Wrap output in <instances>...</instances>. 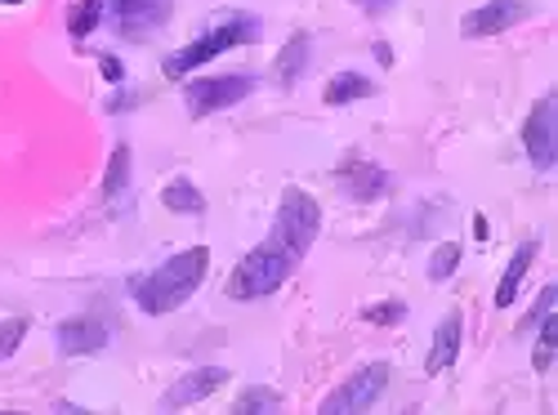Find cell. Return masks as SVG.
Returning a JSON list of instances; mask_svg holds the SVG:
<instances>
[{
  "mask_svg": "<svg viewBox=\"0 0 558 415\" xmlns=\"http://www.w3.org/2000/svg\"><path fill=\"white\" fill-rule=\"evenodd\" d=\"M206 268H210V251L206 246L179 251L161 268H153L148 277H138V282H134V304L144 308L148 317L174 313L179 304H189L197 295V286L206 282Z\"/></svg>",
  "mask_w": 558,
  "mask_h": 415,
  "instance_id": "obj_1",
  "label": "cell"
},
{
  "mask_svg": "<svg viewBox=\"0 0 558 415\" xmlns=\"http://www.w3.org/2000/svg\"><path fill=\"white\" fill-rule=\"evenodd\" d=\"M259 19L255 14H228L219 27H210L206 36H197L193 45H183V50H174V54H166V63H161V72L170 76V81H183L189 72H202L210 59H219L223 50H238V45H251V40H259Z\"/></svg>",
  "mask_w": 558,
  "mask_h": 415,
  "instance_id": "obj_2",
  "label": "cell"
},
{
  "mask_svg": "<svg viewBox=\"0 0 558 415\" xmlns=\"http://www.w3.org/2000/svg\"><path fill=\"white\" fill-rule=\"evenodd\" d=\"M300 268V259L291 255V251H282L277 242H259L238 268H232V277H228V295L232 300H264V295H272V291H282L287 286V277Z\"/></svg>",
  "mask_w": 558,
  "mask_h": 415,
  "instance_id": "obj_3",
  "label": "cell"
},
{
  "mask_svg": "<svg viewBox=\"0 0 558 415\" xmlns=\"http://www.w3.org/2000/svg\"><path fill=\"white\" fill-rule=\"evenodd\" d=\"M322 233V206L304 193V188H287L282 193V206H277V219H272V233L268 242H277L282 251H291L295 259H304L313 251Z\"/></svg>",
  "mask_w": 558,
  "mask_h": 415,
  "instance_id": "obj_4",
  "label": "cell"
},
{
  "mask_svg": "<svg viewBox=\"0 0 558 415\" xmlns=\"http://www.w3.org/2000/svg\"><path fill=\"white\" fill-rule=\"evenodd\" d=\"M385 385H389V366L385 362H371V366H362V371H353L336 393H327L322 398V415H357V411H371L380 402V393H385Z\"/></svg>",
  "mask_w": 558,
  "mask_h": 415,
  "instance_id": "obj_5",
  "label": "cell"
},
{
  "mask_svg": "<svg viewBox=\"0 0 558 415\" xmlns=\"http://www.w3.org/2000/svg\"><path fill=\"white\" fill-rule=\"evenodd\" d=\"M255 76H202V81H189L183 89V103H189L193 117H210V112H223V108H238L242 99L255 95Z\"/></svg>",
  "mask_w": 558,
  "mask_h": 415,
  "instance_id": "obj_6",
  "label": "cell"
},
{
  "mask_svg": "<svg viewBox=\"0 0 558 415\" xmlns=\"http://www.w3.org/2000/svg\"><path fill=\"white\" fill-rule=\"evenodd\" d=\"M523 148H527L536 170H554L558 166V99L554 95H545L532 108V117L523 121Z\"/></svg>",
  "mask_w": 558,
  "mask_h": 415,
  "instance_id": "obj_7",
  "label": "cell"
},
{
  "mask_svg": "<svg viewBox=\"0 0 558 415\" xmlns=\"http://www.w3.org/2000/svg\"><path fill=\"white\" fill-rule=\"evenodd\" d=\"M532 14L527 0H487V5L470 10L460 19V36H470V40H487V36H500L509 32L514 23H523Z\"/></svg>",
  "mask_w": 558,
  "mask_h": 415,
  "instance_id": "obj_8",
  "label": "cell"
},
{
  "mask_svg": "<svg viewBox=\"0 0 558 415\" xmlns=\"http://www.w3.org/2000/svg\"><path fill=\"white\" fill-rule=\"evenodd\" d=\"M108 10H112V23H117L121 36L144 40V36H153L157 27H166L170 0H108Z\"/></svg>",
  "mask_w": 558,
  "mask_h": 415,
  "instance_id": "obj_9",
  "label": "cell"
},
{
  "mask_svg": "<svg viewBox=\"0 0 558 415\" xmlns=\"http://www.w3.org/2000/svg\"><path fill=\"white\" fill-rule=\"evenodd\" d=\"M228 385V371L223 366H197V371H189L183 380H174L166 393H161V411H183L193 402H206L215 389Z\"/></svg>",
  "mask_w": 558,
  "mask_h": 415,
  "instance_id": "obj_10",
  "label": "cell"
},
{
  "mask_svg": "<svg viewBox=\"0 0 558 415\" xmlns=\"http://www.w3.org/2000/svg\"><path fill=\"white\" fill-rule=\"evenodd\" d=\"M340 188H344L353 202H380V197L389 193V170L376 166V161L353 157V161L340 166Z\"/></svg>",
  "mask_w": 558,
  "mask_h": 415,
  "instance_id": "obj_11",
  "label": "cell"
},
{
  "mask_svg": "<svg viewBox=\"0 0 558 415\" xmlns=\"http://www.w3.org/2000/svg\"><path fill=\"white\" fill-rule=\"evenodd\" d=\"M108 349V327L99 317H68L59 321V353L63 357H85Z\"/></svg>",
  "mask_w": 558,
  "mask_h": 415,
  "instance_id": "obj_12",
  "label": "cell"
},
{
  "mask_svg": "<svg viewBox=\"0 0 558 415\" xmlns=\"http://www.w3.org/2000/svg\"><path fill=\"white\" fill-rule=\"evenodd\" d=\"M536 251H541V237H527L519 251H514V259H509V268L500 272V286H496V308H509L519 300V291H523V277H527V268L536 264Z\"/></svg>",
  "mask_w": 558,
  "mask_h": 415,
  "instance_id": "obj_13",
  "label": "cell"
},
{
  "mask_svg": "<svg viewBox=\"0 0 558 415\" xmlns=\"http://www.w3.org/2000/svg\"><path fill=\"white\" fill-rule=\"evenodd\" d=\"M460 313L451 308L442 321H438V331H434V344H429V362H425V371L429 376H442L447 371V366L460 357Z\"/></svg>",
  "mask_w": 558,
  "mask_h": 415,
  "instance_id": "obj_14",
  "label": "cell"
},
{
  "mask_svg": "<svg viewBox=\"0 0 558 415\" xmlns=\"http://www.w3.org/2000/svg\"><path fill=\"white\" fill-rule=\"evenodd\" d=\"M308 54H313V40H308L304 32H295V36L282 45V54H277V63H272L277 81H282V85H295V81L308 72Z\"/></svg>",
  "mask_w": 558,
  "mask_h": 415,
  "instance_id": "obj_15",
  "label": "cell"
},
{
  "mask_svg": "<svg viewBox=\"0 0 558 415\" xmlns=\"http://www.w3.org/2000/svg\"><path fill=\"white\" fill-rule=\"evenodd\" d=\"M376 95V81L362 76V72H340L327 89H322V99H327V108H349L353 99H371Z\"/></svg>",
  "mask_w": 558,
  "mask_h": 415,
  "instance_id": "obj_16",
  "label": "cell"
},
{
  "mask_svg": "<svg viewBox=\"0 0 558 415\" xmlns=\"http://www.w3.org/2000/svg\"><path fill=\"white\" fill-rule=\"evenodd\" d=\"M161 206L170 215H206V197L193 179H170L166 188H161Z\"/></svg>",
  "mask_w": 558,
  "mask_h": 415,
  "instance_id": "obj_17",
  "label": "cell"
},
{
  "mask_svg": "<svg viewBox=\"0 0 558 415\" xmlns=\"http://www.w3.org/2000/svg\"><path fill=\"white\" fill-rule=\"evenodd\" d=\"M104 5H108V0H72V10H68V32H72L76 40H85L89 32L99 27Z\"/></svg>",
  "mask_w": 558,
  "mask_h": 415,
  "instance_id": "obj_18",
  "label": "cell"
},
{
  "mask_svg": "<svg viewBox=\"0 0 558 415\" xmlns=\"http://www.w3.org/2000/svg\"><path fill=\"white\" fill-rule=\"evenodd\" d=\"M536 327H541V340H536L532 366H536V371L545 376V371H549V366H554V344H558V317H554V313H545V317L536 321Z\"/></svg>",
  "mask_w": 558,
  "mask_h": 415,
  "instance_id": "obj_19",
  "label": "cell"
},
{
  "mask_svg": "<svg viewBox=\"0 0 558 415\" xmlns=\"http://www.w3.org/2000/svg\"><path fill=\"white\" fill-rule=\"evenodd\" d=\"M130 183V144H121L108 161V174H104V197H117L121 188Z\"/></svg>",
  "mask_w": 558,
  "mask_h": 415,
  "instance_id": "obj_20",
  "label": "cell"
},
{
  "mask_svg": "<svg viewBox=\"0 0 558 415\" xmlns=\"http://www.w3.org/2000/svg\"><path fill=\"white\" fill-rule=\"evenodd\" d=\"M232 411H238V415H264V411H282V398H277L272 389H246L238 402H232Z\"/></svg>",
  "mask_w": 558,
  "mask_h": 415,
  "instance_id": "obj_21",
  "label": "cell"
},
{
  "mask_svg": "<svg viewBox=\"0 0 558 415\" xmlns=\"http://www.w3.org/2000/svg\"><path fill=\"white\" fill-rule=\"evenodd\" d=\"M456 268H460V246H456V242H442V246L429 255V282H447Z\"/></svg>",
  "mask_w": 558,
  "mask_h": 415,
  "instance_id": "obj_22",
  "label": "cell"
},
{
  "mask_svg": "<svg viewBox=\"0 0 558 415\" xmlns=\"http://www.w3.org/2000/svg\"><path fill=\"white\" fill-rule=\"evenodd\" d=\"M23 335H27V321L23 317H5V321H0V362L19 353Z\"/></svg>",
  "mask_w": 558,
  "mask_h": 415,
  "instance_id": "obj_23",
  "label": "cell"
},
{
  "mask_svg": "<svg viewBox=\"0 0 558 415\" xmlns=\"http://www.w3.org/2000/svg\"><path fill=\"white\" fill-rule=\"evenodd\" d=\"M402 317H407V304H398V300H385V304L366 308V321H376V327H398Z\"/></svg>",
  "mask_w": 558,
  "mask_h": 415,
  "instance_id": "obj_24",
  "label": "cell"
},
{
  "mask_svg": "<svg viewBox=\"0 0 558 415\" xmlns=\"http://www.w3.org/2000/svg\"><path fill=\"white\" fill-rule=\"evenodd\" d=\"M554 300H558V286H545V295L536 300V308L527 313V321H523V327H536V321H541V317H545V313L554 308Z\"/></svg>",
  "mask_w": 558,
  "mask_h": 415,
  "instance_id": "obj_25",
  "label": "cell"
},
{
  "mask_svg": "<svg viewBox=\"0 0 558 415\" xmlns=\"http://www.w3.org/2000/svg\"><path fill=\"white\" fill-rule=\"evenodd\" d=\"M353 5H357L362 14H389V10L398 5V0H353Z\"/></svg>",
  "mask_w": 558,
  "mask_h": 415,
  "instance_id": "obj_26",
  "label": "cell"
},
{
  "mask_svg": "<svg viewBox=\"0 0 558 415\" xmlns=\"http://www.w3.org/2000/svg\"><path fill=\"white\" fill-rule=\"evenodd\" d=\"M99 68H104V76H108V81H121V76H125V68H121L112 54H104V59H99Z\"/></svg>",
  "mask_w": 558,
  "mask_h": 415,
  "instance_id": "obj_27",
  "label": "cell"
},
{
  "mask_svg": "<svg viewBox=\"0 0 558 415\" xmlns=\"http://www.w3.org/2000/svg\"><path fill=\"white\" fill-rule=\"evenodd\" d=\"M487 233H492L487 219H483V215H474V237H487Z\"/></svg>",
  "mask_w": 558,
  "mask_h": 415,
  "instance_id": "obj_28",
  "label": "cell"
},
{
  "mask_svg": "<svg viewBox=\"0 0 558 415\" xmlns=\"http://www.w3.org/2000/svg\"><path fill=\"white\" fill-rule=\"evenodd\" d=\"M0 5H23V0H0Z\"/></svg>",
  "mask_w": 558,
  "mask_h": 415,
  "instance_id": "obj_29",
  "label": "cell"
}]
</instances>
